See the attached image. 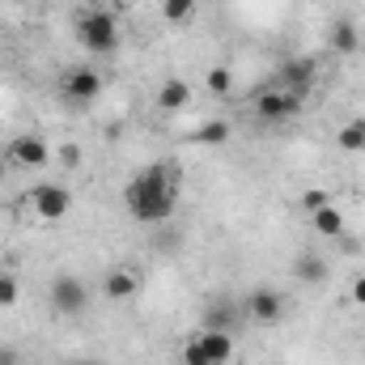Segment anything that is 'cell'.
Wrapping results in <instances>:
<instances>
[{"label": "cell", "instance_id": "obj_1", "mask_svg": "<svg viewBox=\"0 0 365 365\" xmlns=\"http://www.w3.org/2000/svg\"><path fill=\"white\" fill-rule=\"evenodd\" d=\"M175 200H179V187H175V170L170 166H145L136 179L123 187V204L128 212L140 221V225H158L175 212Z\"/></svg>", "mask_w": 365, "mask_h": 365}, {"label": "cell", "instance_id": "obj_2", "mask_svg": "<svg viewBox=\"0 0 365 365\" xmlns=\"http://www.w3.org/2000/svg\"><path fill=\"white\" fill-rule=\"evenodd\" d=\"M77 38H81V47L93 51V56H110L119 47L115 13H106V9H81L77 13Z\"/></svg>", "mask_w": 365, "mask_h": 365}, {"label": "cell", "instance_id": "obj_3", "mask_svg": "<svg viewBox=\"0 0 365 365\" xmlns=\"http://www.w3.org/2000/svg\"><path fill=\"white\" fill-rule=\"evenodd\" d=\"M30 204H34L38 217L60 221V217H68L73 195H68V187H60V182H38V187H30Z\"/></svg>", "mask_w": 365, "mask_h": 365}, {"label": "cell", "instance_id": "obj_4", "mask_svg": "<svg viewBox=\"0 0 365 365\" xmlns=\"http://www.w3.org/2000/svg\"><path fill=\"white\" fill-rule=\"evenodd\" d=\"M297 110H302V93H289V90H268V93H259V102H255V115L264 123H284Z\"/></svg>", "mask_w": 365, "mask_h": 365}, {"label": "cell", "instance_id": "obj_5", "mask_svg": "<svg viewBox=\"0 0 365 365\" xmlns=\"http://www.w3.org/2000/svg\"><path fill=\"white\" fill-rule=\"evenodd\" d=\"M4 158L17 162V166H26V170H38V166L51 162V149H47V140H38V136H13V140L4 145Z\"/></svg>", "mask_w": 365, "mask_h": 365}, {"label": "cell", "instance_id": "obj_6", "mask_svg": "<svg viewBox=\"0 0 365 365\" xmlns=\"http://www.w3.org/2000/svg\"><path fill=\"white\" fill-rule=\"evenodd\" d=\"M51 302H56L60 314H81L90 306V289L77 276H56L51 280Z\"/></svg>", "mask_w": 365, "mask_h": 365}, {"label": "cell", "instance_id": "obj_7", "mask_svg": "<svg viewBox=\"0 0 365 365\" xmlns=\"http://www.w3.org/2000/svg\"><path fill=\"white\" fill-rule=\"evenodd\" d=\"M314 77H319V64H314L310 56H293V60H284L280 73H276L280 90H289V93H306L314 86Z\"/></svg>", "mask_w": 365, "mask_h": 365}, {"label": "cell", "instance_id": "obj_8", "mask_svg": "<svg viewBox=\"0 0 365 365\" xmlns=\"http://www.w3.org/2000/svg\"><path fill=\"white\" fill-rule=\"evenodd\" d=\"M247 314H251L259 327H276V323L284 319V297H280L276 289H255V293L247 297Z\"/></svg>", "mask_w": 365, "mask_h": 365}, {"label": "cell", "instance_id": "obj_9", "mask_svg": "<svg viewBox=\"0 0 365 365\" xmlns=\"http://www.w3.org/2000/svg\"><path fill=\"white\" fill-rule=\"evenodd\" d=\"M64 93L73 102H90V98L102 93V77L93 68H73V73H64Z\"/></svg>", "mask_w": 365, "mask_h": 365}, {"label": "cell", "instance_id": "obj_10", "mask_svg": "<svg viewBox=\"0 0 365 365\" xmlns=\"http://www.w3.org/2000/svg\"><path fill=\"white\" fill-rule=\"evenodd\" d=\"M195 344H200V353H204L212 365H225L230 357H234V340H230V331H204Z\"/></svg>", "mask_w": 365, "mask_h": 365}, {"label": "cell", "instance_id": "obj_11", "mask_svg": "<svg viewBox=\"0 0 365 365\" xmlns=\"http://www.w3.org/2000/svg\"><path fill=\"white\" fill-rule=\"evenodd\" d=\"M361 47V30L353 26V17H340L336 26H331V51L336 56H353Z\"/></svg>", "mask_w": 365, "mask_h": 365}, {"label": "cell", "instance_id": "obj_12", "mask_svg": "<svg viewBox=\"0 0 365 365\" xmlns=\"http://www.w3.org/2000/svg\"><path fill=\"white\" fill-rule=\"evenodd\" d=\"M187 102H191V86L179 81V77H166L162 90H158V106H162V110H182Z\"/></svg>", "mask_w": 365, "mask_h": 365}, {"label": "cell", "instance_id": "obj_13", "mask_svg": "<svg viewBox=\"0 0 365 365\" xmlns=\"http://www.w3.org/2000/svg\"><path fill=\"white\" fill-rule=\"evenodd\" d=\"M310 225H314V234H323V238H340V234H344V217H340V208H336V204H327V208L310 212Z\"/></svg>", "mask_w": 365, "mask_h": 365}, {"label": "cell", "instance_id": "obj_14", "mask_svg": "<svg viewBox=\"0 0 365 365\" xmlns=\"http://www.w3.org/2000/svg\"><path fill=\"white\" fill-rule=\"evenodd\" d=\"M102 289H106V297H132L140 289V280H136V272H128V268H115V272H106Z\"/></svg>", "mask_w": 365, "mask_h": 365}, {"label": "cell", "instance_id": "obj_15", "mask_svg": "<svg viewBox=\"0 0 365 365\" xmlns=\"http://www.w3.org/2000/svg\"><path fill=\"white\" fill-rule=\"evenodd\" d=\"M293 276H297L302 284H319V280H327V264H323L314 251H306V255H297V264H293Z\"/></svg>", "mask_w": 365, "mask_h": 365}, {"label": "cell", "instance_id": "obj_16", "mask_svg": "<svg viewBox=\"0 0 365 365\" xmlns=\"http://www.w3.org/2000/svg\"><path fill=\"white\" fill-rule=\"evenodd\" d=\"M336 145L344 149V153H365V119H349L340 132H336Z\"/></svg>", "mask_w": 365, "mask_h": 365}, {"label": "cell", "instance_id": "obj_17", "mask_svg": "<svg viewBox=\"0 0 365 365\" xmlns=\"http://www.w3.org/2000/svg\"><path fill=\"white\" fill-rule=\"evenodd\" d=\"M191 140H195V145H225V140H230V123H225V119H208V123H200V128L191 132Z\"/></svg>", "mask_w": 365, "mask_h": 365}, {"label": "cell", "instance_id": "obj_18", "mask_svg": "<svg viewBox=\"0 0 365 365\" xmlns=\"http://www.w3.org/2000/svg\"><path fill=\"white\" fill-rule=\"evenodd\" d=\"M162 17H166L170 26L191 21V17H195V0H162Z\"/></svg>", "mask_w": 365, "mask_h": 365}, {"label": "cell", "instance_id": "obj_19", "mask_svg": "<svg viewBox=\"0 0 365 365\" xmlns=\"http://www.w3.org/2000/svg\"><path fill=\"white\" fill-rule=\"evenodd\" d=\"M204 81H208V90L221 93V98L234 90V73H230V68H221V64H217V68H208V73H204Z\"/></svg>", "mask_w": 365, "mask_h": 365}, {"label": "cell", "instance_id": "obj_20", "mask_svg": "<svg viewBox=\"0 0 365 365\" xmlns=\"http://www.w3.org/2000/svg\"><path fill=\"white\" fill-rule=\"evenodd\" d=\"M204 323H208V331H230V323H234V310H230V306H212V310L204 314Z\"/></svg>", "mask_w": 365, "mask_h": 365}, {"label": "cell", "instance_id": "obj_21", "mask_svg": "<svg viewBox=\"0 0 365 365\" xmlns=\"http://www.w3.org/2000/svg\"><path fill=\"white\" fill-rule=\"evenodd\" d=\"M21 297V289H17V276L13 272H0V306H13Z\"/></svg>", "mask_w": 365, "mask_h": 365}, {"label": "cell", "instance_id": "obj_22", "mask_svg": "<svg viewBox=\"0 0 365 365\" xmlns=\"http://www.w3.org/2000/svg\"><path fill=\"white\" fill-rule=\"evenodd\" d=\"M327 204H331V195L319 191V187H310V191L302 195V208H306V212H319V208H327Z\"/></svg>", "mask_w": 365, "mask_h": 365}, {"label": "cell", "instance_id": "obj_23", "mask_svg": "<svg viewBox=\"0 0 365 365\" xmlns=\"http://www.w3.org/2000/svg\"><path fill=\"white\" fill-rule=\"evenodd\" d=\"M182 365H212L204 353H200V344L191 340V344H182Z\"/></svg>", "mask_w": 365, "mask_h": 365}, {"label": "cell", "instance_id": "obj_24", "mask_svg": "<svg viewBox=\"0 0 365 365\" xmlns=\"http://www.w3.org/2000/svg\"><path fill=\"white\" fill-rule=\"evenodd\" d=\"M56 158H60L68 170H73V166H81V149H77V145H60V153H56Z\"/></svg>", "mask_w": 365, "mask_h": 365}, {"label": "cell", "instance_id": "obj_25", "mask_svg": "<svg viewBox=\"0 0 365 365\" xmlns=\"http://www.w3.org/2000/svg\"><path fill=\"white\" fill-rule=\"evenodd\" d=\"M353 302L365 306V276H361V280H353Z\"/></svg>", "mask_w": 365, "mask_h": 365}, {"label": "cell", "instance_id": "obj_26", "mask_svg": "<svg viewBox=\"0 0 365 365\" xmlns=\"http://www.w3.org/2000/svg\"><path fill=\"white\" fill-rule=\"evenodd\" d=\"M0 365H17V353L13 349H0Z\"/></svg>", "mask_w": 365, "mask_h": 365}, {"label": "cell", "instance_id": "obj_27", "mask_svg": "<svg viewBox=\"0 0 365 365\" xmlns=\"http://www.w3.org/2000/svg\"><path fill=\"white\" fill-rule=\"evenodd\" d=\"M0 170H4V149H0Z\"/></svg>", "mask_w": 365, "mask_h": 365}, {"label": "cell", "instance_id": "obj_28", "mask_svg": "<svg viewBox=\"0 0 365 365\" xmlns=\"http://www.w3.org/2000/svg\"><path fill=\"white\" fill-rule=\"evenodd\" d=\"M68 365H93V361H68Z\"/></svg>", "mask_w": 365, "mask_h": 365}]
</instances>
